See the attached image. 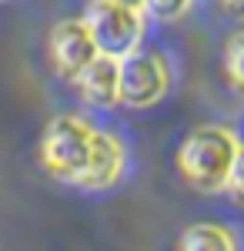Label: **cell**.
I'll return each instance as SVG.
<instances>
[{
	"label": "cell",
	"instance_id": "6da1fadb",
	"mask_svg": "<svg viewBox=\"0 0 244 251\" xmlns=\"http://www.w3.org/2000/svg\"><path fill=\"white\" fill-rule=\"evenodd\" d=\"M241 144V134L231 124H197L174 154L177 174L197 194H224Z\"/></svg>",
	"mask_w": 244,
	"mask_h": 251
},
{
	"label": "cell",
	"instance_id": "7a4b0ae2",
	"mask_svg": "<svg viewBox=\"0 0 244 251\" xmlns=\"http://www.w3.org/2000/svg\"><path fill=\"white\" fill-rule=\"evenodd\" d=\"M97 144V124L80 114H57L47 121L44 134H40V168L50 174L54 181L74 184L84 177Z\"/></svg>",
	"mask_w": 244,
	"mask_h": 251
},
{
	"label": "cell",
	"instance_id": "3957f363",
	"mask_svg": "<svg viewBox=\"0 0 244 251\" xmlns=\"http://www.w3.org/2000/svg\"><path fill=\"white\" fill-rule=\"evenodd\" d=\"M84 20L91 27L97 54H104V57L124 60L131 57L134 50L144 47V37H147L144 10H131V7H121V3H111V0H91Z\"/></svg>",
	"mask_w": 244,
	"mask_h": 251
},
{
	"label": "cell",
	"instance_id": "277c9868",
	"mask_svg": "<svg viewBox=\"0 0 244 251\" xmlns=\"http://www.w3.org/2000/svg\"><path fill=\"white\" fill-rule=\"evenodd\" d=\"M171 64L161 50H134L131 57L121 60V104L134 111L157 107L171 94Z\"/></svg>",
	"mask_w": 244,
	"mask_h": 251
},
{
	"label": "cell",
	"instance_id": "5b68a950",
	"mask_svg": "<svg viewBox=\"0 0 244 251\" xmlns=\"http://www.w3.org/2000/svg\"><path fill=\"white\" fill-rule=\"evenodd\" d=\"M100 57L97 54V44L91 37V27L84 17H64L57 20L47 34V60L54 67V74L60 80H71L74 84L87 64H94Z\"/></svg>",
	"mask_w": 244,
	"mask_h": 251
},
{
	"label": "cell",
	"instance_id": "8992f818",
	"mask_svg": "<svg viewBox=\"0 0 244 251\" xmlns=\"http://www.w3.org/2000/svg\"><path fill=\"white\" fill-rule=\"evenodd\" d=\"M127 161H131V154H127L124 137L114 134V131L97 127L94 157H91V164H87L84 177L77 181V188H80V191H107V188H114V184L124 177Z\"/></svg>",
	"mask_w": 244,
	"mask_h": 251
},
{
	"label": "cell",
	"instance_id": "52a82bcc",
	"mask_svg": "<svg viewBox=\"0 0 244 251\" xmlns=\"http://www.w3.org/2000/svg\"><path fill=\"white\" fill-rule=\"evenodd\" d=\"M74 87L80 94V100L94 111L121 107V60L100 54L94 64H87V71L74 80Z\"/></svg>",
	"mask_w": 244,
	"mask_h": 251
},
{
	"label": "cell",
	"instance_id": "ba28073f",
	"mask_svg": "<svg viewBox=\"0 0 244 251\" xmlns=\"http://www.w3.org/2000/svg\"><path fill=\"white\" fill-rule=\"evenodd\" d=\"M177 251H238V234L214 221H197L181 231Z\"/></svg>",
	"mask_w": 244,
	"mask_h": 251
},
{
	"label": "cell",
	"instance_id": "9c48e42d",
	"mask_svg": "<svg viewBox=\"0 0 244 251\" xmlns=\"http://www.w3.org/2000/svg\"><path fill=\"white\" fill-rule=\"evenodd\" d=\"M221 67H224L227 87L244 100V30H234L221 50Z\"/></svg>",
	"mask_w": 244,
	"mask_h": 251
},
{
	"label": "cell",
	"instance_id": "30bf717a",
	"mask_svg": "<svg viewBox=\"0 0 244 251\" xmlns=\"http://www.w3.org/2000/svg\"><path fill=\"white\" fill-rule=\"evenodd\" d=\"M197 0H144V17L157 24H177L194 10Z\"/></svg>",
	"mask_w": 244,
	"mask_h": 251
},
{
	"label": "cell",
	"instance_id": "8fae6325",
	"mask_svg": "<svg viewBox=\"0 0 244 251\" xmlns=\"http://www.w3.org/2000/svg\"><path fill=\"white\" fill-rule=\"evenodd\" d=\"M224 194L234 201V204L244 208V144H241V151H238V161H234V171H231V177H227Z\"/></svg>",
	"mask_w": 244,
	"mask_h": 251
},
{
	"label": "cell",
	"instance_id": "7c38bea8",
	"mask_svg": "<svg viewBox=\"0 0 244 251\" xmlns=\"http://www.w3.org/2000/svg\"><path fill=\"white\" fill-rule=\"evenodd\" d=\"M221 7V14L231 20H244V0H214Z\"/></svg>",
	"mask_w": 244,
	"mask_h": 251
},
{
	"label": "cell",
	"instance_id": "4fadbf2b",
	"mask_svg": "<svg viewBox=\"0 0 244 251\" xmlns=\"http://www.w3.org/2000/svg\"><path fill=\"white\" fill-rule=\"evenodd\" d=\"M111 3H121V7H131V10H144V0H111Z\"/></svg>",
	"mask_w": 244,
	"mask_h": 251
},
{
	"label": "cell",
	"instance_id": "5bb4252c",
	"mask_svg": "<svg viewBox=\"0 0 244 251\" xmlns=\"http://www.w3.org/2000/svg\"><path fill=\"white\" fill-rule=\"evenodd\" d=\"M0 3H3V0H0Z\"/></svg>",
	"mask_w": 244,
	"mask_h": 251
}]
</instances>
